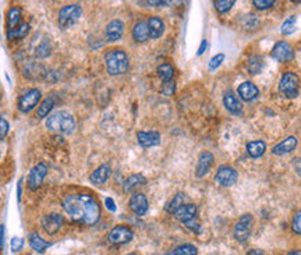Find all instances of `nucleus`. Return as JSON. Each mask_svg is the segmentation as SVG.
<instances>
[{
  "instance_id": "obj_1",
  "label": "nucleus",
  "mask_w": 301,
  "mask_h": 255,
  "mask_svg": "<svg viewBox=\"0 0 301 255\" xmlns=\"http://www.w3.org/2000/svg\"><path fill=\"white\" fill-rule=\"evenodd\" d=\"M64 212L76 222L94 226L99 220L101 209L94 197L88 194H71L63 201Z\"/></svg>"
},
{
  "instance_id": "obj_2",
  "label": "nucleus",
  "mask_w": 301,
  "mask_h": 255,
  "mask_svg": "<svg viewBox=\"0 0 301 255\" xmlns=\"http://www.w3.org/2000/svg\"><path fill=\"white\" fill-rule=\"evenodd\" d=\"M46 127L53 133L71 134L76 130V120L68 112L57 110L46 119Z\"/></svg>"
},
{
  "instance_id": "obj_3",
  "label": "nucleus",
  "mask_w": 301,
  "mask_h": 255,
  "mask_svg": "<svg viewBox=\"0 0 301 255\" xmlns=\"http://www.w3.org/2000/svg\"><path fill=\"white\" fill-rule=\"evenodd\" d=\"M106 70L110 75L117 77L127 73L128 70V56L121 49H112L105 55Z\"/></svg>"
},
{
  "instance_id": "obj_4",
  "label": "nucleus",
  "mask_w": 301,
  "mask_h": 255,
  "mask_svg": "<svg viewBox=\"0 0 301 255\" xmlns=\"http://www.w3.org/2000/svg\"><path fill=\"white\" fill-rule=\"evenodd\" d=\"M83 14V9L80 5H68V6L61 7L59 16H57V23L61 30H67L76 24Z\"/></svg>"
},
{
  "instance_id": "obj_5",
  "label": "nucleus",
  "mask_w": 301,
  "mask_h": 255,
  "mask_svg": "<svg viewBox=\"0 0 301 255\" xmlns=\"http://www.w3.org/2000/svg\"><path fill=\"white\" fill-rule=\"evenodd\" d=\"M279 90L286 98L294 99L298 97V92H300V77L295 73L283 74V77L279 82Z\"/></svg>"
},
{
  "instance_id": "obj_6",
  "label": "nucleus",
  "mask_w": 301,
  "mask_h": 255,
  "mask_svg": "<svg viewBox=\"0 0 301 255\" xmlns=\"http://www.w3.org/2000/svg\"><path fill=\"white\" fill-rule=\"evenodd\" d=\"M42 98V94L38 88H31L28 91H25L17 102V108L21 113H30L31 110L39 104Z\"/></svg>"
},
{
  "instance_id": "obj_7",
  "label": "nucleus",
  "mask_w": 301,
  "mask_h": 255,
  "mask_svg": "<svg viewBox=\"0 0 301 255\" xmlns=\"http://www.w3.org/2000/svg\"><path fill=\"white\" fill-rule=\"evenodd\" d=\"M253 216L247 213V215H243L237 223L235 225V238L239 243H246L250 236H251V230H253Z\"/></svg>"
},
{
  "instance_id": "obj_8",
  "label": "nucleus",
  "mask_w": 301,
  "mask_h": 255,
  "mask_svg": "<svg viewBox=\"0 0 301 255\" xmlns=\"http://www.w3.org/2000/svg\"><path fill=\"white\" fill-rule=\"evenodd\" d=\"M134 238V231L127 227V226L119 225L115 226L112 230L109 231L108 234V241L112 244H116V245H121V244H127L130 243L131 240Z\"/></svg>"
},
{
  "instance_id": "obj_9",
  "label": "nucleus",
  "mask_w": 301,
  "mask_h": 255,
  "mask_svg": "<svg viewBox=\"0 0 301 255\" xmlns=\"http://www.w3.org/2000/svg\"><path fill=\"white\" fill-rule=\"evenodd\" d=\"M48 175V166L45 163H38L31 169L28 179H27V186L31 191H36L42 186L45 177Z\"/></svg>"
},
{
  "instance_id": "obj_10",
  "label": "nucleus",
  "mask_w": 301,
  "mask_h": 255,
  "mask_svg": "<svg viewBox=\"0 0 301 255\" xmlns=\"http://www.w3.org/2000/svg\"><path fill=\"white\" fill-rule=\"evenodd\" d=\"M63 223H64V216H61L59 213L45 215L42 220H41L42 229L46 231V234H49V236H54L57 231L60 230Z\"/></svg>"
},
{
  "instance_id": "obj_11",
  "label": "nucleus",
  "mask_w": 301,
  "mask_h": 255,
  "mask_svg": "<svg viewBox=\"0 0 301 255\" xmlns=\"http://www.w3.org/2000/svg\"><path fill=\"white\" fill-rule=\"evenodd\" d=\"M272 59L276 61L284 63V61H290L294 59V50L291 48V45L286 41H280L277 42L271 52Z\"/></svg>"
},
{
  "instance_id": "obj_12",
  "label": "nucleus",
  "mask_w": 301,
  "mask_h": 255,
  "mask_svg": "<svg viewBox=\"0 0 301 255\" xmlns=\"http://www.w3.org/2000/svg\"><path fill=\"white\" fill-rule=\"evenodd\" d=\"M237 177H239V175H237L236 169H233L232 166L223 164V166H220V167L217 169L215 179H216V182L219 183L220 186H223V187H230V186H233V184L237 182Z\"/></svg>"
},
{
  "instance_id": "obj_13",
  "label": "nucleus",
  "mask_w": 301,
  "mask_h": 255,
  "mask_svg": "<svg viewBox=\"0 0 301 255\" xmlns=\"http://www.w3.org/2000/svg\"><path fill=\"white\" fill-rule=\"evenodd\" d=\"M124 34V23L121 20H113L106 25V30H105V35L108 42H116L119 41Z\"/></svg>"
},
{
  "instance_id": "obj_14",
  "label": "nucleus",
  "mask_w": 301,
  "mask_h": 255,
  "mask_svg": "<svg viewBox=\"0 0 301 255\" xmlns=\"http://www.w3.org/2000/svg\"><path fill=\"white\" fill-rule=\"evenodd\" d=\"M130 208H131V211H133L135 215H138V216H144L146 211H148V200H146V197H145L142 193H134L131 195V198H130Z\"/></svg>"
},
{
  "instance_id": "obj_15",
  "label": "nucleus",
  "mask_w": 301,
  "mask_h": 255,
  "mask_svg": "<svg viewBox=\"0 0 301 255\" xmlns=\"http://www.w3.org/2000/svg\"><path fill=\"white\" fill-rule=\"evenodd\" d=\"M237 94L239 97L246 101V102H251L254 99H257L259 95V90L257 88V85L250 82V81H246V82H241L237 88Z\"/></svg>"
},
{
  "instance_id": "obj_16",
  "label": "nucleus",
  "mask_w": 301,
  "mask_h": 255,
  "mask_svg": "<svg viewBox=\"0 0 301 255\" xmlns=\"http://www.w3.org/2000/svg\"><path fill=\"white\" fill-rule=\"evenodd\" d=\"M137 141L142 148H150L161 144V134L158 131H138Z\"/></svg>"
},
{
  "instance_id": "obj_17",
  "label": "nucleus",
  "mask_w": 301,
  "mask_h": 255,
  "mask_svg": "<svg viewBox=\"0 0 301 255\" xmlns=\"http://www.w3.org/2000/svg\"><path fill=\"white\" fill-rule=\"evenodd\" d=\"M213 155H212L211 152L205 151L202 152L201 155H199L198 158V163H197V169H195V175L197 177H204L209 170H211L212 164H213Z\"/></svg>"
},
{
  "instance_id": "obj_18",
  "label": "nucleus",
  "mask_w": 301,
  "mask_h": 255,
  "mask_svg": "<svg viewBox=\"0 0 301 255\" xmlns=\"http://www.w3.org/2000/svg\"><path fill=\"white\" fill-rule=\"evenodd\" d=\"M197 212H198V209H197V207H195L194 204H184V205H181V207L173 213V216H175L177 220L186 223V222H190V220H193V219H197Z\"/></svg>"
},
{
  "instance_id": "obj_19",
  "label": "nucleus",
  "mask_w": 301,
  "mask_h": 255,
  "mask_svg": "<svg viewBox=\"0 0 301 255\" xmlns=\"http://www.w3.org/2000/svg\"><path fill=\"white\" fill-rule=\"evenodd\" d=\"M295 146H297V138L294 135H290L287 138H284L282 142H279L277 145L273 146L272 153L277 155V156H283V155H287L291 151H294Z\"/></svg>"
},
{
  "instance_id": "obj_20",
  "label": "nucleus",
  "mask_w": 301,
  "mask_h": 255,
  "mask_svg": "<svg viewBox=\"0 0 301 255\" xmlns=\"http://www.w3.org/2000/svg\"><path fill=\"white\" fill-rule=\"evenodd\" d=\"M223 105L233 115H240L243 112V105L233 91H228L223 95Z\"/></svg>"
},
{
  "instance_id": "obj_21",
  "label": "nucleus",
  "mask_w": 301,
  "mask_h": 255,
  "mask_svg": "<svg viewBox=\"0 0 301 255\" xmlns=\"http://www.w3.org/2000/svg\"><path fill=\"white\" fill-rule=\"evenodd\" d=\"M110 175H112L110 166L109 164H102V166H99L98 169H95L91 173L90 182L92 184H95V186H101V184H105L108 182Z\"/></svg>"
},
{
  "instance_id": "obj_22",
  "label": "nucleus",
  "mask_w": 301,
  "mask_h": 255,
  "mask_svg": "<svg viewBox=\"0 0 301 255\" xmlns=\"http://www.w3.org/2000/svg\"><path fill=\"white\" fill-rule=\"evenodd\" d=\"M148 30H149V38L152 39H159L165 32V23L159 17H150L148 21Z\"/></svg>"
},
{
  "instance_id": "obj_23",
  "label": "nucleus",
  "mask_w": 301,
  "mask_h": 255,
  "mask_svg": "<svg viewBox=\"0 0 301 255\" xmlns=\"http://www.w3.org/2000/svg\"><path fill=\"white\" fill-rule=\"evenodd\" d=\"M28 240H30V245L32 247V249H35L36 252H39V254H43V252L52 245V244L48 243L46 240H43L42 237L39 236V233H36V231L30 233Z\"/></svg>"
},
{
  "instance_id": "obj_24",
  "label": "nucleus",
  "mask_w": 301,
  "mask_h": 255,
  "mask_svg": "<svg viewBox=\"0 0 301 255\" xmlns=\"http://www.w3.org/2000/svg\"><path fill=\"white\" fill-rule=\"evenodd\" d=\"M144 184H146V177L137 173V175H131L128 179H126V182L123 183V190H124V193H131Z\"/></svg>"
},
{
  "instance_id": "obj_25",
  "label": "nucleus",
  "mask_w": 301,
  "mask_h": 255,
  "mask_svg": "<svg viewBox=\"0 0 301 255\" xmlns=\"http://www.w3.org/2000/svg\"><path fill=\"white\" fill-rule=\"evenodd\" d=\"M133 38L135 42H146L149 39V30L145 21H138L133 28Z\"/></svg>"
},
{
  "instance_id": "obj_26",
  "label": "nucleus",
  "mask_w": 301,
  "mask_h": 255,
  "mask_svg": "<svg viewBox=\"0 0 301 255\" xmlns=\"http://www.w3.org/2000/svg\"><path fill=\"white\" fill-rule=\"evenodd\" d=\"M56 106V101H54L53 97H48L45 98L42 101V104L39 105V108L36 110V117L38 119H45V117H49L52 115V110Z\"/></svg>"
},
{
  "instance_id": "obj_27",
  "label": "nucleus",
  "mask_w": 301,
  "mask_h": 255,
  "mask_svg": "<svg viewBox=\"0 0 301 255\" xmlns=\"http://www.w3.org/2000/svg\"><path fill=\"white\" fill-rule=\"evenodd\" d=\"M246 149H247V153L251 158H261L266 151V144L261 140L251 141V142H248L247 144Z\"/></svg>"
},
{
  "instance_id": "obj_28",
  "label": "nucleus",
  "mask_w": 301,
  "mask_h": 255,
  "mask_svg": "<svg viewBox=\"0 0 301 255\" xmlns=\"http://www.w3.org/2000/svg\"><path fill=\"white\" fill-rule=\"evenodd\" d=\"M30 32V24L28 23H21L13 30H7V39L16 41V39H23L28 35Z\"/></svg>"
},
{
  "instance_id": "obj_29",
  "label": "nucleus",
  "mask_w": 301,
  "mask_h": 255,
  "mask_svg": "<svg viewBox=\"0 0 301 255\" xmlns=\"http://www.w3.org/2000/svg\"><path fill=\"white\" fill-rule=\"evenodd\" d=\"M21 24V10L18 7H12L7 12V30H13Z\"/></svg>"
},
{
  "instance_id": "obj_30",
  "label": "nucleus",
  "mask_w": 301,
  "mask_h": 255,
  "mask_svg": "<svg viewBox=\"0 0 301 255\" xmlns=\"http://www.w3.org/2000/svg\"><path fill=\"white\" fill-rule=\"evenodd\" d=\"M247 68L250 73L255 75V74H259L262 71V68H264V60H262V57L261 56H251L247 61Z\"/></svg>"
},
{
  "instance_id": "obj_31",
  "label": "nucleus",
  "mask_w": 301,
  "mask_h": 255,
  "mask_svg": "<svg viewBox=\"0 0 301 255\" xmlns=\"http://www.w3.org/2000/svg\"><path fill=\"white\" fill-rule=\"evenodd\" d=\"M158 75L163 79V82H166V81H172L173 78V75H175V67L172 66V64H169V63H163L161 66L158 67Z\"/></svg>"
},
{
  "instance_id": "obj_32",
  "label": "nucleus",
  "mask_w": 301,
  "mask_h": 255,
  "mask_svg": "<svg viewBox=\"0 0 301 255\" xmlns=\"http://www.w3.org/2000/svg\"><path fill=\"white\" fill-rule=\"evenodd\" d=\"M184 201H186V195L183 194V193H177V194L175 195V198H173L172 201H169L168 205L165 207L166 212L175 213L181 205H184Z\"/></svg>"
},
{
  "instance_id": "obj_33",
  "label": "nucleus",
  "mask_w": 301,
  "mask_h": 255,
  "mask_svg": "<svg viewBox=\"0 0 301 255\" xmlns=\"http://www.w3.org/2000/svg\"><path fill=\"white\" fill-rule=\"evenodd\" d=\"M52 53V45L49 42V39H43L42 42L38 45L35 49V57L36 59H46Z\"/></svg>"
},
{
  "instance_id": "obj_34",
  "label": "nucleus",
  "mask_w": 301,
  "mask_h": 255,
  "mask_svg": "<svg viewBox=\"0 0 301 255\" xmlns=\"http://www.w3.org/2000/svg\"><path fill=\"white\" fill-rule=\"evenodd\" d=\"M198 254V249L195 245L193 244H183V245H179L177 248H175L172 252H168V254L163 255H197Z\"/></svg>"
},
{
  "instance_id": "obj_35",
  "label": "nucleus",
  "mask_w": 301,
  "mask_h": 255,
  "mask_svg": "<svg viewBox=\"0 0 301 255\" xmlns=\"http://www.w3.org/2000/svg\"><path fill=\"white\" fill-rule=\"evenodd\" d=\"M235 0H216V2H213V6H215V9H216L220 14H224V13L229 12L230 9L235 6Z\"/></svg>"
},
{
  "instance_id": "obj_36",
  "label": "nucleus",
  "mask_w": 301,
  "mask_h": 255,
  "mask_svg": "<svg viewBox=\"0 0 301 255\" xmlns=\"http://www.w3.org/2000/svg\"><path fill=\"white\" fill-rule=\"evenodd\" d=\"M295 21H297V19H295L294 16L284 21L283 24H282V27H280V31H282V34H283V35H290L291 32H294Z\"/></svg>"
},
{
  "instance_id": "obj_37",
  "label": "nucleus",
  "mask_w": 301,
  "mask_h": 255,
  "mask_svg": "<svg viewBox=\"0 0 301 255\" xmlns=\"http://www.w3.org/2000/svg\"><path fill=\"white\" fill-rule=\"evenodd\" d=\"M9 131H10V123L3 117V115H0V141L6 138Z\"/></svg>"
},
{
  "instance_id": "obj_38",
  "label": "nucleus",
  "mask_w": 301,
  "mask_h": 255,
  "mask_svg": "<svg viewBox=\"0 0 301 255\" xmlns=\"http://www.w3.org/2000/svg\"><path fill=\"white\" fill-rule=\"evenodd\" d=\"M224 57L226 56L223 55V53H219V55L213 56L211 60H209V64H208V68L211 70V71H213V70H216L217 67L220 66L223 63V60H224Z\"/></svg>"
},
{
  "instance_id": "obj_39",
  "label": "nucleus",
  "mask_w": 301,
  "mask_h": 255,
  "mask_svg": "<svg viewBox=\"0 0 301 255\" xmlns=\"http://www.w3.org/2000/svg\"><path fill=\"white\" fill-rule=\"evenodd\" d=\"M10 247H12L13 252H20L21 249L24 248V238H21V237H13Z\"/></svg>"
},
{
  "instance_id": "obj_40",
  "label": "nucleus",
  "mask_w": 301,
  "mask_h": 255,
  "mask_svg": "<svg viewBox=\"0 0 301 255\" xmlns=\"http://www.w3.org/2000/svg\"><path fill=\"white\" fill-rule=\"evenodd\" d=\"M253 5L258 10H266V9H271L275 5V2L273 0H254Z\"/></svg>"
},
{
  "instance_id": "obj_41",
  "label": "nucleus",
  "mask_w": 301,
  "mask_h": 255,
  "mask_svg": "<svg viewBox=\"0 0 301 255\" xmlns=\"http://www.w3.org/2000/svg\"><path fill=\"white\" fill-rule=\"evenodd\" d=\"M176 90V84L173 81H166V82H163L162 87V94L163 95H173L175 94Z\"/></svg>"
},
{
  "instance_id": "obj_42",
  "label": "nucleus",
  "mask_w": 301,
  "mask_h": 255,
  "mask_svg": "<svg viewBox=\"0 0 301 255\" xmlns=\"http://www.w3.org/2000/svg\"><path fill=\"white\" fill-rule=\"evenodd\" d=\"M291 227H293V230H294L297 234H301V211H298V212L294 215Z\"/></svg>"
},
{
  "instance_id": "obj_43",
  "label": "nucleus",
  "mask_w": 301,
  "mask_h": 255,
  "mask_svg": "<svg viewBox=\"0 0 301 255\" xmlns=\"http://www.w3.org/2000/svg\"><path fill=\"white\" fill-rule=\"evenodd\" d=\"M184 225H186L190 230H193L194 233H199V231H201V225L197 222V219H193V220H190V222H186Z\"/></svg>"
},
{
  "instance_id": "obj_44",
  "label": "nucleus",
  "mask_w": 301,
  "mask_h": 255,
  "mask_svg": "<svg viewBox=\"0 0 301 255\" xmlns=\"http://www.w3.org/2000/svg\"><path fill=\"white\" fill-rule=\"evenodd\" d=\"M105 205H106V208H108L110 212H116V204L113 198H106L105 200Z\"/></svg>"
},
{
  "instance_id": "obj_45",
  "label": "nucleus",
  "mask_w": 301,
  "mask_h": 255,
  "mask_svg": "<svg viewBox=\"0 0 301 255\" xmlns=\"http://www.w3.org/2000/svg\"><path fill=\"white\" fill-rule=\"evenodd\" d=\"M206 48H208V41H202L201 42V45H199V49H198V52H197V55L201 56V55H204L205 53V50H206Z\"/></svg>"
},
{
  "instance_id": "obj_46",
  "label": "nucleus",
  "mask_w": 301,
  "mask_h": 255,
  "mask_svg": "<svg viewBox=\"0 0 301 255\" xmlns=\"http://www.w3.org/2000/svg\"><path fill=\"white\" fill-rule=\"evenodd\" d=\"M5 245V225H0V248Z\"/></svg>"
},
{
  "instance_id": "obj_47",
  "label": "nucleus",
  "mask_w": 301,
  "mask_h": 255,
  "mask_svg": "<svg viewBox=\"0 0 301 255\" xmlns=\"http://www.w3.org/2000/svg\"><path fill=\"white\" fill-rule=\"evenodd\" d=\"M294 169L297 172V175L301 177V158L294 159Z\"/></svg>"
},
{
  "instance_id": "obj_48",
  "label": "nucleus",
  "mask_w": 301,
  "mask_h": 255,
  "mask_svg": "<svg viewBox=\"0 0 301 255\" xmlns=\"http://www.w3.org/2000/svg\"><path fill=\"white\" fill-rule=\"evenodd\" d=\"M144 3L148 6H166V5H169L168 2H144Z\"/></svg>"
},
{
  "instance_id": "obj_49",
  "label": "nucleus",
  "mask_w": 301,
  "mask_h": 255,
  "mask_svg": "<svg viewBox=\"0 0 301 255\" xmlns=\"http://www.w3.org/2000/svg\"><path fill=\"white\" fill-rule=\"evenodd\" d=\"M20 200H21V180L18 182V186H17V201L20 202Z\"/></svg>"
},
{
  "instance_id": "obj_50",
  "label": "nucleus",
  "mask_w": 301,
  "mask_h": 255,
  "mask_svg": "<svg viewBox=\"0 0 301 255\" xmlns=\"http://www.w3.org/2000/svg\"><path fill=\"white\" fill-rule=\"evenodd\" d=\"M247 255H264L262 254V251L261 249H251V251H248V254Z\"/></svg>"
},
{
  "instance_id": "obj_51",
  "label": "nucleus",
  "mask_w": 301,
  "mask_h": 255,
  "mask_svg": "<svg viewBox=\"0 0 301 255\" xmlns=\"http://www.w3.org/2000/svg\"><path fill=\"white\" fill-rule=\"evenodd\" d=\"M287 255H301V249H294V251H291Z\"/></svg>"
},
{
  "instance_id": "obj_52",
  "label": "nucleus",
  "mask_w": 301,
  "mask_h": 255,
  "mask_svg": "<svg viewBox=\"0 0 301 255\" xmlns=\"http://www.w3.org/2000/svg\"><path fill=\"white\" fill-rule=\"evenodd\" d=\"M127 255H137L135 252H130V254H127Z\"/></svg>"
},
{
  "instance_id": "obj_53",
  "label": "nucleus",
  "mask_w": 301,
  "mask_h": 255,
  "mask_svg": "<svg viewBox=\"0 0 301 255\" xmlns=\"http://www.w3.org/2000/svg\"><path fill=\"white\" fill-rule=\"evenodd\" d=\"M0 102H2V94H0Z\"/></svg>"
}]
</instances>
